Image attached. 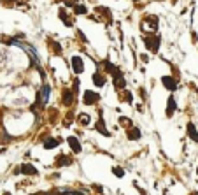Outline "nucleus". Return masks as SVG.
<instances>
[{"instance_id": "1", "label": "nucleus", "mask_w": 198, "mask_h": 195, "mask_svg": "<svg viewBox=\"0 0 198 195\" xmlns=\"http://www.w3.org/2000/svg\"><path fill=\"white\" fill-rule=\"evenodd\" d=\"M158 25H160V20L156 16H144L142 21H140V28H142L144 32H151V33H156Z\"/></svg>"}, {"instance_id": "2", "label": "nucleus", "mask_w": 198, "mask_h": 195, "mask_svg": "<svg viewBox=\"0 0 198 195\" xmlns=\"http://www.w3.org/2000/svg\"><path fill=\"white\" fill-rule=\"evenodd\" d=\"M144 44H145V48L151 49L153 53H158V51H160V44H161V37H160V35H156V33L145 35V37H144Z\"/></svg>"}, {"instance_id": "3", "label": "nucleus", "mask_w": 198, "mask_h": 195, "mask_svg": "<svg viewBox=\"0 0 198 195\" xmlns=\"http://www.w3.org/2000/svg\"><path fill=\"white\" fill-rule=\"evenodd\" d=\"M98 100H100V95H98L96 92L86 90V92L82 93V104H84V106H95Z\"/></svg>"}, {"instance_id": "4", "label": "nucleus", "mask_w": 198, "mask_h": 195, "mask_svg": "<svg viewBox=\"0 0 198 195\" xmlns=\"http://www.w3.org/2000/svg\"><path fill=\"white\" fill-rule=\"evenodd\" d=\"M112 83H114V88L116 90H123L124 86H126V81H124V77H123V72L121 71H116L112 74Z\"/></svg>"}, {"instance_id": "5", "label": "nucleus", "mask_w": 198, "mask_h": 195, "mask_svg": "<svg viewBox=\"0 0 198 195\" xmlns=\"http://www.w3.org/2000/svg\"><path fill=\"white\" fill-rule=\"evenodd\" d=\"M70 63H72V71H74L75 74H81V72L84 71V62H82L81 56H72V58H70Z\"/></svg>"}, {"instance_id": "6", "label": "nucleus", "mask_w": 198, "mask_h": 195, "mask_svg": "<svg viewBox=\"0 0 198 195\" xmlns=\"http://www.w3.org/2000/svg\"><path fill=\"white\" fill-rule=\"evenodd\" d=\"M161 83H163V86H165L168 92H175L177 86H179V84H177V81L172 76H163V77H161Z\"/></svg>"}, {"instance_id": "7", "label": "nucleus", "mask_w": 198, "mask_h": 195, "mask_svg": "<svg viewBox=\"0 0 198 195\" xmlns=\"http://www.w3.org/2000/svg\"><path fill=\"white\" fill-rule=\"evenodd\" d=\"M140 136H142V132H140L139 127H130V128H126V137H128V141H139Z\"/></svg>"}, {"instance_id": "8", "label": "nucleus", "mask_w": 198, "mask_h": 195, "mask_svg": "<svg viewBox=\"0 0 198 195\" xmlns=\"http://www.w3.org/2000/svg\"><path fill=\"white\" fill-rule=\"evenodd\" d=\"M60 144H61V137H49L48 141L42 142L44 150H53V148L60 146Z\"/></svg>"}, {"instance_id": "9", "label": "nucleus", "mask_w": 198, "mask_h": 195, "mask_svg": "<svg viewBox=\"0 0 198 195\" xmlns=\"http://www.w3.org/2000/svg\"><path fill=\"white\" fill-rule=\"evenodd\" d=\"M175 109H177V102H175V98L174 97H168V100H166V116H168V118H170L172 114L175 113Z\"/></svg>"}, {"instance_id": "10", "label": "nucleus", "mask_w": 198, "mask_h": 195, "mask_svg": "<svg viewBox=\"0 0 198 195\" xmlns=\"http://www.w3.org/2000/svg\"><path fill=\"white\" fill-rule=\"evenodd\" d=\"M95 128L98 130V132H100L102 136H105V137H109V136H111V132H109V130L105 128V121H103V118H102V116L98 118V121H96V125H95Z\"/></svg>"}, {"instance_id": "11", "label": "nucleus", "mask_w": 198, "mask_h": 195, "mask_svg": "<svg viewBox=\"0 0 198 195\" xmlns=\"http://www.w3.org/2000/svg\"><path fill=\"white\" fill-rule=\"evenodd\" d=\"M67 141H69V146H70V150H72V151H74V153H81L82 146H81V142L77 141L75 137H72V136H70L69 139H67Z\"/></svg>"}, {"instance_id": "12", "label": "nucleus", "mask_w": 198, "mask_h": 195, "mask_svg": "<svg viewBox=\"0 0 198 195\" xmlns=\"http://www.w3.org/2000/svg\"><path fill=\"white\" fill-rule=\"evenodd\" d=\"M91 79H93V84H95L96 88H102L103 84H105V76H103V74H100V72H95Z\"/></svg>"}, {"instance_id": "13", "label": "nucleus", "mask_w": 198, "mask_h": 195, "mask_svg": "<svg viewBox=\"0 0 198 195\" xmlns=\"http://www.w3.org/2000/svg\"><path fill=\"white\" fill-rule=\"evenodd\" d=\"M72 163V158L69 155H60L56 158V167H65V165H70Z\"/></svg>"}, {"instance_id": "14", "label": "nucleus", "mask_w": 198, "mask_h": 195, "mask_svg": "<svg viewBox=\"0 0 198 195\" xmlns=\"http://www.w3.org/2000/svg\"><path fill=\"white\" fill-rule=\"evenodd\" d=\"M63 104L65 106H72L74 104V93L70 90H67V88L63 90Z\"/></svg>"}, {"instance_id": "15", "label": "nucleus", "mask_w": 198, "mask_h": 195, "mask_svg": "<svg viewBox=\"0 0 198 195\" xmlns=\"http://www.w3.org/2000/svg\"><path fill=\"white\" fill-rule=\"evenodd\" d=\"M21 174H30V176H35L37 174V169L33 167L32 163H25V165H21Z\"/></svg>"}, {"instance_id": "16", "label": "nucleus", "mask_w": 198, "mask_h": 195, "mask_svg": "<svg viewBox=\"0 0 198 195\" xmlns=\"http://www.w3.org/2000/svg\"><path fill=\"white\" fill-rule=\"evenodd\" d=\"M187 136L191 137L195 142H198V132H196V128H195L193 123H187Z\"/></svg>"}, {"instance_id": "17", "label": "nucleus", "mask_w": 198, "mask_h": 195, "mask_svg": "<svg viewBox=\"0 0 198 195\" xmlns=\"http://www.w3.org/2000/svg\"><path fill=\"white\" fill-rule=\"evenodd\" d=\"M39 93H40V98H42V102L46 104V102L49 100V93H51V90H49L48 84H44V86L40 88V92H39Z\"/></svg>"}, {"instance_id": "18", "label": "nucleus", "mask_w": 198, "mask_h": 195, "mask_svg": "<svg viewBox=\"0 0 198 195\" xmlns=\"http://www.w3.org/2000/svg\"><path fill=\"white\" fill-rule=\"evenodd\" d=\"M102 65H103V69H105V72H109V74H114L116 71H119L118 67H116V65H112L111 62H109V60H103Z\"/></svg>"}, {"instance_id": "19", "label": "nucleus", "mask_w": 198, "mask_h": 195, "mask_svg": "<svg viewBox=\"0 0 198 195\" xmlns=\"http://www.w3.org/2000/svg\"><path fill=\"white\" fill-rule=\"evenodd\" d=\"M60 20H61V21L65 23V25H67V27H72V25H74V21H72V20H69V18H67V12L63 11V9H61V11H60Z\"/></svg>"}, {"instance_id": "20", "label": "nucleus", "mask_w": 198, "mask_h": 195, "mask_svg": "<svg viewBox=\"0 0 198 195\" xmlns=\"http://www.w3.org/2000/svg\"><path fill=\"white\" fill-rule=\"evenodd\" d=\"M74 12H75V14H79V16H82V14H88V9H86V6L75 4V6H74Z\"/></svg>"}, {"instance_id": "21", "label": "nucleus", "mask_w": 198, "mask_h": 195, "mask_svg": "<svg viewBox=\"0 0 198 195\" xmlns=\"http://www.w3.org/2000/svg\"><path fill=\"white\" fill-rule=\"evenodd\" d=\"M119 125H123L124 128H130V127H133V123H132V119L126 118V116H119Z\"/></svg>"}, {"instance_id": "22", "label": "nucleus", "mask_w": 198, "mask_h": 195, "mask_svg": "<svg viewBox=\"0 0 198 195\" xmlns=\"http://www.w3.org/2000/svg\"><path fill=\"white\" fill-rule=\"evenodd\" d=\"M90 114H86V113H82V114H79V123L82 125V127H86V125L90 123Z\"/></svg>"}, {"instance_id": "23", "label": "nucleus", "mask_w": 198, "mask_h": 195, "mask_svg": "<svg viewBox=\"0 0 198 195\" xmlns=\"http://www.w3.org/2000/svg\"><path fill=\"white\" fill-rule=\"evenodd\" d=\"M121 100H123V102L132 104V102H133V95H132L130 92H124V93H121Z\"/></svg>"}, {"instance_id": "24", "label": "nucleus", "mask_w": 198, "mask_h": 195, "mask_svg": "<svg viewBox=\"0 0 198 195\" xmlns=\"http://www.w3.org/2000/svg\"><path fill=\"white\" fill-rule=\"evenodd\" d=\"M112 174L116 176V178H123L124 171H123V167H112Z\"/></svg>"}, {"instance_id": "25", "label": "nucleus", "mask_w": 198, "mask_h": 195, "mask_svg": "<svg viewBox=\"0 0 198 195\" xmlns=\"http://www.w3.org/2000/svg\"><path fill=\"white\" fill-rule=\"evenodd\" d=\"M49 46L53 48V51H54L56 54H60V53H61V46H60L58 42H53V41H49Z\"/></svg>"}, {"instance_id": "26", "label": "nucleus", "mask_w": 198, "mask_h": 195, "mask_svg": "<svg viewBox=\"0 0 198 195\" xmlns=\"http://www.w3.org/2000/svg\"><path fill=\"white\" fill-rule=\"evenodd\" d=\"M70 121H74V114L67 113V116H65V119H63V127H70Z\"/></svg>"}, {"instance_id": "27", "label": "nucleus", "mask_w": 198, "mask_h": 195, "mask_svg": "<svg viewBox=\"0 0 198 195\" xmlns=\"http://www.w3.org/2000/svg\"><path fill=\"white\" fill-rule=\"evenodd\" d=\"M72 90H74V93H77V92H79V79H77V77H75V79H74V84H72Z\"/></svg>"}, {"instance_id": "28", "label": "nucleus", "mask_w": 198, "mask_h": 195, "mask_svg": "<svg viewBox=\"0 0 198 195\" xmlns=\"http://www.w3.org/2000/svg\"><path fill=\"white\" fill-rule=\"evenodd\" d=\"M133 186H135V188H137V190L140 192V195H147V192H145V190H142V188H140V186H139L137 183H133Z\"/></svg>"}, {"instance_id": "29", "label": "nucleus", "mask_w": 198, "mask_h": 195, "mask_svg": "<svg viewBox=\"0 0 198 195\" xmlns=\"http://www.w3.org/2000/svg\"><path fill=\"white\" fill-rule=\"evenodd\" d=\"M139 95L142 98H145V90H144V88H140V90H139Z\"/></svg>"}, {"instance_id": "30", "label": "nucleus", "mask_w": 198, "mask_h": 195, "mask_svg": "<svg viewBox=\"0 0 198 195\" xmlns=\"http://www.w3.org/2000/svg\"><path fill=\"white\" fill-rule=\"evenodd\" d=\"M4 195H11V193H9V192H6V193H4Z\"/></svg>"}, {"instance_id": "31", "label": "nucleus", "mask_w": 198, "mask_h": 195, "mask_svg": "<svg viewBox=\"0 0 198 195\" xmlns=\"http://www.w3.org/2000/svg\"><path fill=\"white\" fill-rule=\"evenodd\" d=\"M135 2H139V0H135Z\"/></svg>"}, {"instance_id": "32", "label": "nucleus", "mask_w": 198, "mask_h": 195, "mask_svg": "<svg viewBox=\"0 0 198 195\" xmlns=\"http://www.w3.org/2000/svg\"><path fill=\"white\" fill-rule=\"evenodd\" d=\"M196 172H198V169H196Z\"/></svg>"}]
</instances>
